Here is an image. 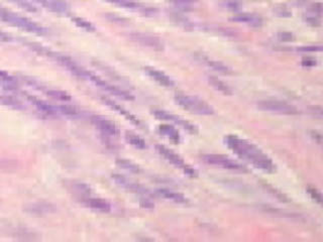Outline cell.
<instances>
[{
    "mask_svg": "<svg viewBox=\"0 0 323 242\" xmlns=\"http://www.w3.org/2000/svg\"><path fill=\"white\" fill-rule=\"evenodd\" d=\"M224 141L238 157L250 163L257 170L269 174L275 173L276 166L272 160L253 143L237 135L225 136Z\"/></svg>",
    "mask_w": 323,
    "mask_h": 242,
    "instance_id": "6da1fadb",
    "label": "cell"
},
{
    "mask_svg": "<svg viewBox=\"0 0 323 242\" xmlns=\"http://www.w3.org/2000/svg\"><path fill=\"white\" fill-rule=\"evenodd\" d=\"M0 20L9 23L15 27H18L20 29L25 30V32L36 34L39 36H45L47 35V29L37 22L32 21L26 17L20 16L12 11H9L5 7L0 5Z\"/></svg>",
    "mask_w": 323,
    "mask_h": 242,
    "instance_id": "7a4b0ae2",
    "label": "cell"
},
{
    "mask_svg": "<svg viewBox=\"0 0 323 242\" xmlns=\"http://www.w3.org/2000/svg\"><path fill=\"white\" fill-rule=\"evenodd\" d=\"M175 101L180 107L193 114L208 116L214 113L213 108L208 103L199 99L198 97L179 93L175 95Z\"/></svg>",
    "mask_w": 323,
    "mask_h": 242,
    "instance_id": "3957f363",
    "label": "cell"
},
{
    "mask_svg": "<svg viewBox=\"0 0 323 242\" xmlns=\"http://www.w3.org/2000/svg\"><path fill=\"white\" fill-rule=\"evenodd\" d=\"M258 109H261L266 112H271L280 115H297L299 114V110L285 101L280 100H261L256 103Z\"/></svg>",
    "mask_w": 323,
    "mask_h": 242,
    "instance_id": "277c9868",
    "label": "cell"
},
{
    "mask_svg": "<svg viewBox=\"0 0 323 242\" xmlns=\"http://www.w3.org/2000/svg\"><path fill=\"white\" fill-rule=\"evenodd\" d=\"M157 150H158V153L163 157L164 159H166L170 164H172L173 166H175L176 168L182 170L186 175L190 176V177H196L197 176V173L195 172V170H194L193 168H191L189 165H187L185 163V161L179 156L177 155L175 151H173L172 149L164 146V145H162V144H158L156 146Z\"/></svg>",
    "mask_w": 323,
    "mask_h": 242,
    "instance_id": "5b68a950",
    "label": "cell"
},
{
    "mask_svg": "<svg viewBox=\"0 0 323 242\" xmlns=\"http://www.w3.org/2000/svg\"><path fill=\"white\" fill-rule=\"evenodd\" d=\"M202 160L207 165H211L213 167L221 168L224 170H229L236 173H246L247 170L242 165L235 162L234 160L219 155H205L202 157Z\"/></svg>",
    "mask_w": 323,
    "mask_h": 242,
    "instance_id": "8992f818",
    "label": "cell"
},
{
    "mask_svg": "<svg viewBox=\"0 0 323 242\" xmlns=\"http://www.w3.org/2000/svg\"><path fill=\"white\" fill-rule=\"evenodd\" d=\"M86 79L90 80V81H91L92 83H94L96 86H98V87L104 89L105 91H107V92L110 93L111 95H114V96H116V97H119V98H121V99H123V100H128V101H131V100H134V99H135L134 96H133L132 94H129L128 92H126L125 90L120 89V88H118V87H116V86H113V85L107 83L106 81L100 79L99 77H97V76L91 74L90 72L87 73Z\"/></svg>",
    "mask_w": 323,
    "mask_h": 242,
    "instance_id": "52a82bcc",
    "label": "cell"
},
{
    "mask_svg": "<svg viewBox=\"0 0 323 242\" xmlns=\"http://www.w3.org/2000/svg\"><path fill=\"white\" fill-rule=\"evenodd\" d=\"M91 122L105 136H109V137L119 136L120 132H119L118 127L112 122V121H110L102 116L93 115L91 117Z\"/></svg>",
    "mask_w": 323,
    "mask_h": 242,
    "instance_id": "ba28073f",
    "label": "cell"
},
{
    "mask_svg": "<svg viewBox=\"0 0 323 242\" xmlns=\"http://www.w3.org/2000/svg\"><path fill=\"white\" fill-rule=\"evenodd\" d=\"M153 115L160 119V120H165V121H171V122L180 125L181 127H183L185 130H187L190 133H197L198 129L195 125H193L192 123H190L189 121L184 120L172 113H169L167 111L164 110H154L153 111Z\"/></svg>",
    "mask_w": 323,
    "mask_h": 242,
    "instance_id": "9c48e42d",
    "label": "cell"
},
{
    "mask_svg": "<svg viewBox=\"0 0 323 242\" xmlns=\"http://www.w3.org/2000/svg\"><path fill=\"white\" fill-rule=\"evenodd\" d=\"M131 39L140 44L141 46L145 48H149L154 51H163L164 50V44L159 38L152 36L150 34L145 33H133L131 35Z\"/></svg>",
    "mask_w": 323,
    "mask_h": 242,
    "instance_id": "30bf717a",
    "label": "cell"
},
{
    "mask_svg": "<svg viewBox=\"0 0 323 242\" xmlns=\"http://www.w3.org/2000/svg\"><path fill=\"white\" fill-rule=\"evenodd\" d=\"M112 179L117 185H119L121 188L127 190L128 192H132V193L144 196V197H147L149 194L148 191L144 187L135 183V182H133L131 180H128L127 178H125L122 175L114 174V175H112Z\"/></svg>",
    "mask_w": 323,
    "mask_h": 242,
    "instance_id": "8fae6325",
    "label": "cell"
},
{
    "mask_svg": "<svg viewBox=\"0 0 323 242\" xmlns=\"http://www.w3.org/2000/svg\"><path fill=\"white\" fill-rule=\"evenodd\" d=\"M24 211L32 215H46L55 213L57 207L49 202H36L24 206Z\"/></svg>",
    "mask_w": 323,
    "mask_h": 242,
    "instance_id": "7c38bea8",
    "label": "cell"
},
{
    "mask_svg": "<svg viewBox=\"0 0 323 242\" xmlns=\"http://www.w3.org/2000/svg\"><path fill=\"white\" fill-rule=\"evenodd\" d=\"M145 72L154 81H156L158 84H160L162 86H164V87H173L174 86L173 80L168 75H166L164 72L157 70L155 68H151V67H146Z\"/></svg>",
    "mask_w": 323,
    "mask_h": 242,
    "instance_id": "4fadbf2b",
    "label": "cell"
},
{
    "mask_svg": "<svg viewBox=\"0 0 323 242\" xmlns=\"http://www.w3.org/2000/svg\"><path fill=\"white\" fill-rule=\"evenodd\" d=\"M232 19L236 22L243 23L251 27H260L263 25L262 17L253 13H240L235 15Z\"/></svg>",
    "mask_w": 323,
    "mask_h": 242,
    "instance_id": "5bb4252c",
    "label": "cell"
},
{
    "mask_svg": "<svg viewBox=\"0 0 323 242\" xmlns=\"http://www.w3.org/2000/svg\"><path fill=\"white\" fill-rule=\"evenodd\" d=\"M84 204L95 211H98V212H102V213H108L111 210V206L110 204L101 198H86L84 199Z\"/></svg>",
    "mask_w": 323,
    "mask_h": 242,
    "instance_id": "9a60e30c",
    "label": "cell"
},
{
    "mask_svg": "<svg viewBox=\"0 0 323 242\" xmlns=\"http://www.w3.org/2000/svg\"><path fill=\"white\" fill-rule=\"evenodd\" d=\"M27 99L32 103V105H34L40 112L46 114V115H49V116H55L58 114V110L56 107L52 106L51 104H49L48 102L44 101V100H41L37 97H34V96H30V95H27Z\"/></svg>",
    "mask_w": 323,
    "mask_h": 242,
    "instance_id": "2e32d148",
    "label": "cell"
},
{
    "mask_svg": "<svg viewBox=\"0 0 323 242\" xmlns=\"http://www.w3.org/2000/svg\"><path fill=\"white\" fill-rule=\"evenodd\" d=\"M157 195L161 198L172 201L177 204H187L188 199L181 193L169 190V189H159L157 190Z\"/></svg>",
    "mask_w": 323,
    "mask_h": 242,
    "instance_id": "e0dca14e",
    "label": "cell"
},
{
    "mask_svg": "<svg viewBox=\"0 0 323 242\" xmlns=\"http://www.w3.org/2000/svg\"><path fill=\"white\" fill-rule=\"evenodd\" d=\"M102 101H103V102H104L108 107H110V108L113 109L114 111H117V112H119L121 115H123L127 120L131 121V122L134 123L135 125H137V126H141L140 120H139L136 116H134L132 113H129L128 111H126L124 108H122L121 106H119V105L116 104L115 102H113V101H111V100H109V99H107V98H104V97H102Z\"/></svg>",
    "mask_w": 323,
    "mask_h": 242,
    "instance_id": "ac0fdd59",
    "label": "cell"
},
{
    "mask_svg": "<svg viewBox=\"0 0 323 242\" xmlns=\"http://www.w3.org/2000/svg\"><path fill=\"white\" fill-rule=\"evenodd\" d=\"M0 87L7 91H16L18 89V82L8 73L0 71Z\"/></svg>",
    "mask_w": 323,
    "mask_h": 242,
    "instance_id": "d6986e66",
    "label": "cell"
},
{
    "mask_svg": "<svg viewBox=\"0 0 323 242\" xmlns=\"http://www.w3.org/2000/svg\"><path fill=\"white\" fill-rule=\"evenodd\" d=\"M208 82L209 84L216 90L218 91V92L222 93L223 95H226V96H230L233 94L232 92V89L230 88L229 85H226L223 81H221L220 79L214 77V76H210L208 77Z\"/></svg>",
    "mask_w": 323,
    "mask_h": 242,
    "instance_id": "ffe728a7",
    "label": "cell"
},
{
    "mask_svg": "<svg viewBox=\"0 0 323 242\" xmlns=\"http://www.w3.org/2000/svg\"><path fill=\"white\" fill-rule=\"evenodd\" d=\"M159 131L163 135L167 136L169 139H171L173 142H180V134L174 126L170 124H161L159 126Z\"/></svg>",
    "mask_w": 323,
    "mask_h": 242,
    "instance_id": "44dd1931",
    "label": "cell"
},
{
    "mask_svg": "<svg viewBox=\"0 0 323 242\" xmlns=\"http://www.w3.org/2000/svg\"><path fill=\"white\" fill-rule=\"evenodd\" d=\"M204 63L206 64L207 67L211 68L213 71L218 72V73H220L222 75H231L232 74V69L230 67L226 66V65H224L223 63L218 62V60L205 59Z\"/></svg>",
    "mask_w": 323,
    "mask_h": 242,
    "instance_id": "7402d4cb",
    "label": "cell"
},
{
    "mask_svg": "<svg viewBox=\"0 0 323 242\" xmlns=\"http://www.w3.org/2000/svg\"><path fill=\"white\" fill-rule=\"evenodd\" d=\"M0 104H2L4 106L14 109V110H23L24 109V105L22 104V102L13 96L0 95Z\"/></svg>",
    "mask_w": 323,
    "mask_h": 242,
    "instance_id": "603a6c76",
    "label": "cell"
},
{
    "mask_svg": "<svg viewBox=\"0 0 323 242\" xmlns=\"http://www.w3.org/2000/svg\"><path fill=\"white\" fill-rule=\"evenodd\" d=\"M125 139L129 144L133 145L136 148H139V149H146L147 148L146 141L141 136H139L138 134H136L134 132L127 131L125 133Z\"/></svg>",
    "mask_w": 323,
    "mask_h": 242,
    "instance_id": "cb8c5ba5",
    "label": "cell"
},
{
    "mask_svg": "<svg viewBox=\"0 0 323 242\" xmlns=\"http://www.w3.org/2000/svg\"><path fill=\"white\" fill-rule=\"evenodd\" d=\"M116 165L118 167H120L121 169H124V170H126L128 172L133 173V174H140L142 172L141 168L137 164H135V163H133L131 161H128V160H125V159H118L116 161Z\"/></svg>",
    "mask_w": 323,
    "mask_h": 242,
    "instance_id": "d4e9b609",
    "label": "cell"
},
{
    "mask_svg": "<svg viewBox=\"0 0 323 242\" xmlns=\"http://www.w3.org/2000/svg\"><path fill=\"white\" fill-rule=\"evenodd\" d=\"M48 9L57 13H63L67 11L68 5L63 0H50Z\"/></svg>",
    "mask_w": 323,
    "mask_h": 242,
    "instance_id": "484cf974",
    "label": "cell"
},
{
    "mask_svg": "<svg viewBox=\"0 0 323 242\" xmlns=\"http://www.w3.org/2000/svg\"><path fill=\"white\" fill-rule=\"evenodd\" d=\"M108 2L126 8V9H139L140 5L138 3H136L133 0H107Z\"/></svg>",
    "mask_w": 323,
    "mask_h": 242,
    "instance_id": "4316f807",
    "label": "cell"
},
{
    "mask_svg": "<svg viewBox=\"0 0 323 242\" xmlns=\"http://www.w3.org/2000/svg\"><path fill=\"white\" fill-rule=\"evenodd\" d=\"M47 94L59 101H69L71 100V96L69 94H67L66 92H64V91L61 90H55V89H50L47 91Z\"/></svg>",
    "mask_w": 323,
    "mask_h": 242,
    "instance_id": "83f0119b",
    "label": "cell"
},
{
    "mask_svg": "<svg viewBox=\"0 0 323 242\" xmlns=\"http://www.w3.org/2000/svg\"><path fill=\"white\" fill-rule=\"evenodd\" d=\"M72 21H73V22H74L78 27H80V28L86 30V32H89V33H93V32H95V27H94V25H93L91 22H89V21H87L86 19H84V18H81V17H72Z\"/></svg>",
    "mask_w": 323,
    "mask_h": 242,
    "instance_id": "f1b7e54d",
    "label": "cell"
},
{
    "mask_svg": "<svg viewBox=\"0 0 323 242\" xmlns=\"http://www.w3.org/2000/svg\"><path fill=\"white\" fill-rule=\"evenodd\" d=\"M10 1H12L13 3H15L17 6L24 9L25 11L32 12V13L38 11V8L30 1H28V0H10Z\"/></svg>",
    "mask_w": 323,
    "mask_h": 242,
    "instance_id": "f546056e",
    "label": "cell"
},
{
    "mask_svg": "<svg viewBox=\"0 0 323 242\" xmlns=\"http://www.w3.org/2000/svg\"><path fill=\"white\" fill-rule=\"evenodd\" d=\"M73 189L79 193L80 195H85V196H88L90 193H91V189L85 185V184H82V183H75L73 185Z\"/></svg>",
    "mask_w": 323,
    "mask_h": 242,
    "instance_id": "4dcf8cb0",
    "label": "cell"
},
{
    "mask_svg": "<svg viewBox=\"0 0 323 242\" xmlns=\"http://www.w3.org/2000/svg\"><path fill=\"white\" fill-rule=\"evenodd\" d=\"M58 112L60 111L62 114H65V115H68V116H77L78 115V112L76 109H74L73 107L71 106H68V105H64V106H60L59 108H57Z\"/></svg>",
    "mask_w": 323,
    "mask_h": 242,
    "instance_id": "1f68e13d",
    "label": "cell"
},
{
    "mask_svg": "<svg viewBox=\"0 0 323 242\" xmlns=\"http://www.w3.org/2000/svg\"><path fill=\"white\" fill-rule=\"evenodd\" d=\"M17 168V164L13 161H0V170L2 171H14Z\"/></svg>",
    "mask_w": 323,
    "mask_h": 242,
    "instance_id": "d6a6232c",
    "label": "cell"
},
{
    "mask_svg": "<svg viewBox=\"0 0 323 242\" xmlns=\"http://www.w3.org/2000/svg\"><path fill=\"white\" fill-rule=\"evenodd\" d=\"M22 79H23V81H24L27 85H29V86H31V87H34V88H36V89H38V90H41V88L43 87L42 84H41L39 81H37L36 79H34V78L24 77V76H23Z\"/></svg>",
    "mask_w": 323,
    "mask_h": 242,
    "instance_id": "836d02e7",
    "label": "cell"
},
{
    "mask_svg": "<svg viewBox=\"0 0 323 242\" xmlns=\"http://www.w3.org/2000/svg\"><path fill=\"white\" fill-rule=\"evenodd\" d=\"M308 193L313 198V200H315L318 203H321V195L318 193V191L316 189L308 188Z\"/></svg>",
    "mask_w": 323,
    "mask_h": 242,
    "instance_id": "e575fe53",
    "label": "cell"
},
{
    "mask_svg": "<svg viewBox=\"0 0 323 242\" xmlns=\"http://www.w3.org/2000/svg\"><path fill=\"white\" fill-rule=\"evenodd\" d=\"M172 2L178 4V5H184V6H188L193 4L195 2V0H171Z\"/></svg>",
    "mask_w": 323,
    "mask_h": 242,
    "instance_id": "d590c367",
    "label": "cell"
},
{
    "mask_svg": "<svg viewBox=\"0 0 323 242\" xmlns=\"http://www.w3.org/2000/svg\"><path fill=\"white\" fill-rule=\"evenodd\" d=\"M0 41L1 42H10L11 38L4 32H2L1 29H0Z\"/></svg>",
    "mask_w": 323,
    "mask_h": 242,
    "instance_id": "8d00e7d4",
    "label": "cell"
}]
</instances>
